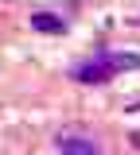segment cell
<instances>
[{
    "label": "cell",
    "mask_w": 140,
    "mask_h": 155,
    "mask_svg": "<svg viewBox=\"0 0 140 155\" xmlns=\"http://www.w3.org/2000/svg\"><path fill=\"white\" fill-rule=\"evenodd\" d=\"M59 155H101L90 140H62L59 143Z\"/></svg>",
    "instance_id": "cell-3"
},
{
    "label": "cell",
    "mask_w": 140,
    "mask_h": 155,
    "mask_svg": "<svg viewBox=\"0 0 140 155\" xmlns=\"http://www.w3.org/2000/svg\"><path fill=\"white\" fill-rule=\"evenodd\" d=\"M70 78L78 85H105L109 78H117V62H113V51H97V54L82 58L78 66H70Z\"/></svg>",
    "instance_id": "cell-1"
},
{
    "label": "cell",
    "mask_w": 140,
    "mask_h": 155,
    "mask_svg": "<svg viewBox=\"0 0 140 155\" xmlns=\"http://www.w3.org/2000/svg\"><path fill=\"white\" fill-rule=\"evenodd\" d=\"M31 31H39V35H66V19L55 16V12H35L31 16Z\"/></svg>",
    "instance_id": "cell-2"
}]
</instances>
